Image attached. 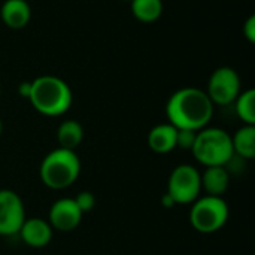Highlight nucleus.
<instances>
[{
    "instance_id": "obj_1",
    "label": "nucleus",
    "mask_w": 255,
    "mask_h": 255,
    "mask_svg": "<svg viewBox=\"0 0 255 255\" xmlns=\"http://www.w3.org/2000/svg\"><path fill=\"white\" fill-rule=\"evenodd\" d=\"M214 115V103L206 91L194 87H185L175 91L166 105V117L178 130L205 128Z\"/></svg>"
},
{
    "instance_id": "obj_2",
    "label": "nucleus",
    "mask_w": 255,
    "mask_h": 255,
    "mask_svg": "<svg viewBox=\"0 0 255 255\" xmlns=\"http://www.w3.org/2000/svg\"><path fill=\"white\" fill-rule=\"evenodd\" d=\"M28 100L39 114L60 117L70 109L73 94L67 82L61 78L43 75L31 81Z\"/></svg>"
},
{
    "instance_id": "obj_3",
    "label": "nucleus",
    "mask_w": 255,
    "mask_h": 255,
    "mask_svg": "<svg viewBox=\"0 0 255 255\" xmlns=\"http://www.w3.org/2000/svg\"><path fill=\"white\" fill-rule=\"evenodd\" d=\"M194 158L206 167L227 166L235 157L232 136L217 127H205L197 131L191 148Z\"/></svg>"
},
{
    "instance_id": "obj_4",
    "label": "nucleus",
    "mask_w": 255,
    "mask_h": 255,
    "mask_svg": "<svg viewBox=\"0 0 255 255\" xmlns=\"http://www.w3.org/2000/svg\"><path fill=\"white\" fill-rule=\"evenodd\" d=\"M81 173V161L75 151L57 148L51 151L40 163L39 175L42 182L52 190L70 187Z\"/></svg>"
},
{
    "instance_id": "obj_5",
    "label": "nucleus",
    "mask_w": 255,
    "mask_h": 255,
    "mask_svg": "<svg viewBox=\"0 0 255 255\" xmlns=\"http://www.w3.org/2000/svg\"><path fill=\"white\" fill-rule=\"evenodd\" d=\"M229 220V206L221 197L205 196L193 202L190 223L199 233H215L224 227Z\"/></svg>"
},
{
    "instance_id": "obj_6",
    "label": "nucleus",
    "mask_w": 255,
    "mask_h": 255,
    "mask_svg": "<svg viewBox=\"0 0 255 255\" xmlns=\"http://www.w3.org/2000/svg\"><path fill=\"white\" fill-rule=\"evenodd\" d=\"M202 190L200 173L191 164H181L175 167L167 181V196L175 205H188L199 199Z\"/></svg>"
},
{
    "instance_id": "obj_7",
    "label": "nucleus",
    "mask_w": 255,
    "mask_h": 255,
    "mask_svg": "<svg viewBox=\"0 0 255 255\" xmlns=\"http://www.w3.org/2000/svg\"><path fill=\"white\" fill-rule=\"evenodd\" d=\"M206 94L214 105L227 106L235 103L241 94L239 73L230 66H221L215 69L208 81Z\"/></svg>"
},
{
    "instance_id": "obj_8",
    "label": "nucleus",
    "mask_w": 255,
    "mask_h": 255,
    "mask_svg": "<svg viewBox=\"0 0 255 255\" xmlns=\"http://www.w3.org/2000/svg\"><path fill=\"white\" fill-rule=\"evenodd\" d=\"M25 221L21 197L12 190H0V236H13Z\"/></svg>"
},
{
    "instance_id": "obj_9",
    "label": "nucleus",
    "mask_w": 255,
    "mask_h": 255,
    "mask_svg": "<svg viewBox=\"0 0 255 255\" xmlns=\"http://www.w3.org/2000/svg\"><path fill=\"white\" fill-rule=\"evenodd\" d=\"M82 215L84 214L79 211L73 199H60L52 203L48 214V223L52 230L72 232L81 224Z\"/></svg>"
},
{
    "instance_id": "obj_10",
    "label": "nucleus",
    "mask_w": 255,
    "mask_h": 255,
    "mask_svg": "<svg viewBox=\"0 0 255 255\" xmlns=\"http://www.w3.org/2000/svg\"><path fill=\"white\" fill-rule=\"evenodd\" d=\"M18 233L22 242L31 248H43L52 239V227L48 220L42 218H25Z\"/></svg>"
},
{
    "instance_id": "obj_11",
    "label": "nucleus",
    "mask_w": 255,
    "mask_h": 255,
    "mask_svg": "<svg viewBox=\"0 0 255 255\" xmlns=\"http://www.w3.org/2000/svg\"><path fill=\"white\" fill-rule=\"evenodd\" d=\"M0 18L9 28H22L30 22L31 7L25 0H6L1 4Z\"/></svg>"
},
{
    "instance_id": "obj_12",
    "label": "nucleus",
    "mask_w": 255,
    "mask_h": 255,
    "mask_svg": "<svg viewBox=\"0 0 255 255\" xmlns=\"http://www.w3.org/2000/svg\"><path fill=\"white\" fill-rule=\"evenodd\" d=\"M176 134L178 128L170 123L158 124L151 128L148 134V145L157 154H167L176 148Z\"/></svg>"
},
{
    "instance_id": "obj_13",
    "label": "nucleus",
    "mask_w": 255,
    "mask_h": 255,
    "mask_svg": "<svg viewBox=\"0 0 255 255\" xmlns=\"http://www.w3.org/2000/svg\"><path fill=\"white\" fill-rule=\"evenodd\" d=\"M200 184L202 190H205L208 196L221 197L230 185V173L226 166L206 167V170L200 175Z\"/></svg>"
},
{
    "instance_id": "obj_14",
    "label": "nucleus",
    "mask_w": 255,
    "mask_h": 255,
    "mask_svg": "<svg viewBox=\"0 0 255 255\" xmlns=\"http://www.w3.org/2000/svg\"><path fill=\"white\" fill-rule=\"evenodd\" d=\"M84 139V128L75 120H66L57 130V140L60 148L75 151Z\"/></svg>"
},
{
    "instance_id": "obj_15",
    "label": "nucleus",
    "mask_w": 255,
    "mask_h": 255,
    "mask_svg": "<svg viewBox=\"0 0 255 255\" xmlns=\"http://www.w3.org/2000/svg\"><path fill=\"white\" fill-rule=\"evenodd\" d=\"M233 152L245 160L255 157V126H244L232 136Z\"/></svg>"
},
{
    "instance_id": "obj_16",
    "label": "nucleus",
    "mask_w": 255,
    "mask_h": 255,
    "mask_svg": "<svg viewBox=\"0 0 255 255\" xmlns=\"http://www.w3.org/2000/svg\"><path fill=\"white\" fill-rule=\"evenodd\" d=\"M131 13L140 22H155L163 13L161 0H131Z\"/></svg>"
},
{
    "instance_id": "obj_17",
    "label": "nucleus",
    "mask_w": 255,
    "mask_h": 255,
    "mask_svg": "<svg viewBox=\"0 0 255 255\" xmlns=\"http://www.w3.org/2000/svg\"><path fill=\"white\" fill-rule=\"evenodd\" d=\"M236 103V114L238 117L247 124V126H254L255 124V90L250 88L245 91H241L238 99L235 100Z\"/></svg>"
},
{
    "instance_id": "obj_18",
    "label": "nucleus",
    "mask_w": 255,
    "mask_h": 255,
    "mask_svg": "<svg viewBox=\"0 0 255 255\" xmlns=\"http://www.w3.org/2000/svg\"><path fill=\"white\" fill-rule=\"evenodd\" d=\"M73 200H75L76 206L79 208V211L82 214H87V212L93 211V208L96 206V197L90 191H81Z\"/></svg>"
},
{
    "instance_id": "obj_19",
    "label": "nucleus",
    "mask_w": 255,
    "mask_h": 255,
    "mask_svg": "<svg viewBox=\"0 0 255 255\" xmlns=\"http://www.w3.org/2000/svg\"><path fill=\"white\" fill-rule=\"evenodd\" d=\"M196 134L197 131L194 130H178V134H176V146L182 148V149H191L193 145H194V140H196Z\"/></svg>"
},
{
    "instance_id": "obj_20",
    "label": "nucleus",
    "mask_w": 255,
    "mask_h": 255,
    "mask_svg": "<svg viewBox=\"0 0 255 255\" xmlns=\"http://www.w3.org/2000/svg\"><path fill=\"white\" fill-rule=\"evenodd\" d=\"M244 36L250 43H255V15H251L244 24Z\"/></svg>"
},
{
    "instance_id": "obj_21",
    "label": "nucleus",
    "mask_w": 255,
    "mask_h": 255,
    "mask_svg": "<svg viewBox=\"0 0 255 255\" xmlns=\"http://www.w3.org/2000/svg\"><path fill=\"white\" fill-rule=\"evenodd\" d=\"M30 88H31V82H21L19 87H18V93H19L22 97L28 99V96H30Z\"/></svg>"
},
{
    "instance_id": "obj_22",
    "label": "nucleus",
    "mask_w": 255,
    "mask_h": 255,
    "mask_svg": "<svg viewBox=\"0 0 255 255\" xmlns=\"http://www.w3.org/2000/svg\"><path fill=\"white\" fill-rule=\"evenodd\" d=\"M161 203H163V206H164V208H167V209L175 206V202H173V200H172V199H170L167 194H164V196H163V199H161Z\"/></svg>"
},
{
    "instance_id": "obj_23",
    "label": "nucleus",
    "mask_w": 255,
    "mask_h": 255,
    "mask_svg": "<svg viewBox=\"0 0 255 255\" xmlns=\"http://www.w3.org/2000/svg\"><path fill=\"white\" fill-rule=\"evenodd\" d=\"M1 131H3V124H1V120H0V136H1Z\"/></svg>"
},
{
    "instance_id": "obj_24",
    "label": "nucleus",
    "mask_w": 255,
    "mask_h": 255,
    "mask_svg": "<svg viewBox=\"0 0 255 255\" xmlns=\"http://www.w3.org/2000/svg\"><path fill=\"white\" fill-rule=\"evenodd\" d=\"M124 1H131V0H124Z\"/></svg>"
}]
</instances>
